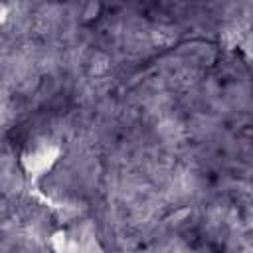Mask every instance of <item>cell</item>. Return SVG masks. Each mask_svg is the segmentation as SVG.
Returning <instances> with one entry per match:
<instances>
[{
    "mask_svg": "<svg viewBox=\"0 0 253 253\" xmlns=\"http://www.w3.org/2000/svg\"><path fill=\"white\" fill-rule=\"evenodd\" d=\"M55 154H57V150L47 148V146H40L24 158V164L30 172H43L51 166V162L55 160Z\"/></svg>",
    "mask_w": 253,
    "mask_h": 253,
    "instance_id": "6da1fadb",
    "label": "cell"
},
{
    "mask_svg": "<svg viewBox=\"0 0 253 253\" xmlns=\"http://www.w3.org/2000/svg\"><path fill=\"white\" fill-rule=\"evenodd\" d=\"M4 16H6V8H4V6H0V22L4 20Z\"/></svg>",
    "mask_w": 253,
    "mask_h": 253,
    "instance_id": "7a4b0ae2",
    "label": "cell"
}]
</instances>
